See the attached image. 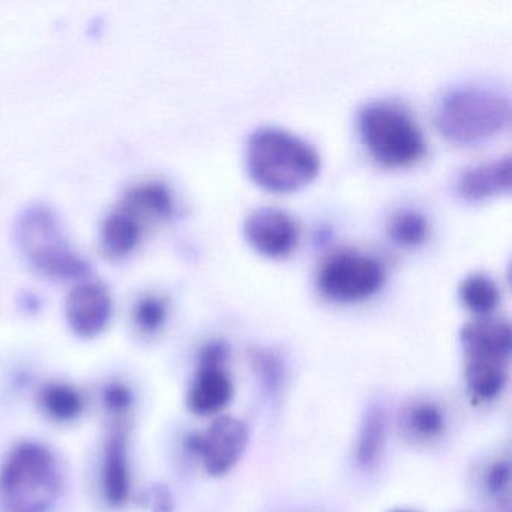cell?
Segmentation results:
<instances>
[{
	"label": "cell",
	"mask_w": 512,
	"mask_h": 512,
	"mask_svg": "<svg viewBox=\"0 0 512 512\" xmlns=\"http://www.w3.org/2000/svg\"><path fill=\"white\" fill-rule=\"evenodd\" d=\"M251 178L272 191L304 187L320 169V155L307 140L280 127L257 128L245 149Z\"/></svg>",
	"instance_id": "6da1fadb"
},
{
	"label": "cell",
	"mask_w": 512,
	"mask_h": 512,
	"mask_svg": "<svg viewBox=\"0 0 512 512\" xmlns=\"http://www.w3.org/2000/svg\"><path fill=\"white\" fill-rule=\"evenodd\" d=\"M509 115L508 94L484 83H466L440 98L434 118L437 128L452 142L475 143L502 130Z\"/></svg>",
	"instance_id": "7a4b0ae2"
},
{
	"label": "cell",
	"mask_w": 512,
	"mask_h": 512,
	"mask_svg": "<svg viewBox=\"0 0 512 512\" xmlns=\"http://www.w3.org/2000/svg\"><path fill=\"white\" fill-rule=\"evenodd\" d=\"M61 491L55 457L46 446H17L0 470V503L4 512H49Z\"/></svg>",
	"instance_id": "3957f363"
},
{
	"label": "cell",
	"mask_w": 512,
	"mask_h": 512,
	"mask_svg": "<svg viewBox=\"0 0 512 512\" xmlns=\"http://www.w3.org/2000/svg\"><path fill=\"white\" fill-rule=\"evenodd\" d=\"M359 131L377 161L406 166L424 154L425 140L409 110L391 100H373L359 110Z\"/></svg>",
	"instance_id": "277c9868"
},
{
	"label": "cell",
	"mask_w": 512,
	"mask_h": 512,
	"mask_svg": "<svg viewBox=\"0 0 512 512\" xmlns=\"http://www.w3.org/2000/svg\"><path fill=\"white\" fill-rule=\"evenodd\" d=\"M17 241L28 262L55 280H73L88 274L89 266L70 247L58 217L46 206L29 208L17 223Z\"/></svg>",
	"instance_id": "5b68a950"
},
{
	"label": "cell",
	"mask_w": 512,
	"mask_h": 512,
	"mask_svg": "<svg viewBox=\"0 0 512 512\" xmlns=\"http://www.w3.org/2000/svg\"><path fill=\"white\" fill-rule=\"evenodd\" d=\"M385 278L377 257L358 250L335 251L320 266L319 287L340 301H356L373 295Z\"/></svg>",
	"instance_id": "8992f818"
},
{
	"label": "cell",
	"mask_w": 512,
	"mask_h": 512,
	"mask_svg": "<svg viewBox=\"0 0 512 512\" xmlns=\"http://www.w3.org/2000/svg\"><path fill=\"white\" fill-rule=\"evenodd\" d=\"M247 443V425L239 419L221 416L205 433L188 437L187 448L202 457L211 475L220 476L238 463Z\"/></svg>",
	"instance_id": "52a82bcc"
},
{
	"label": "cell",
	"mask_w": 512,
	"mask_h": 512,
	"mask_svg": "<svg viewBox=\"0 0 512 512\" xmlns=\"http://www.w3.org/2000/svg\"><path fill=\"white\" fill-rule=\"evenodd\" d=\"M248 241L268 256H283L295 247L298 226L289 212L277 206L253 209L244 221Z\"/></svg>",
	"instance_id": "ba28073f"
},
{
	"label": "cell",
	"mask_w": 512,
	"mask_h": 512,
	"mask_svg": "<svg viewBox=\"0 0 512 512\" xmlns=\"http://www.w3.org/2000/svg\"><path fill=\"white\" fill-rule=\"evenodd\" d=\"M68 325L82 338H94L106 329L112 316V296L104 284L82 283L74 287L65 305Z\"/></svg>",
	"instance_id": "9c48e42d"
},
{
	"label": "cell",
	"mask_w": 512,
	"mask_h": 512,
	"mask_svg": "<svg viewBox=\"0 0 512 512\" xmlns=\"http://www.w3.org/2000/svg\"><path fill=\"white\" fill-rule=\"evenodd\" d=\"M461 341L469 359L506 362L511 353V326L503 319L481 317L461 329Z\"/></svg>",
	"instance_id": "30bf717a"
},
{
	"label": "cell",
	"mask_w": 512,
	"mask_h": 512,
	"mask_svg": "<svg viewBox=\"0 0 512 512\" xmlns=\"http://www.w3.org/2000/svg\"><path fill=\"white\" fill-rule=\"evenodd\" d=\"M131 482L127 460V436L115 430L104 448L103 493L107 505L121 508L130 499Z\"/></svg>",
	"instance_id": "8fae6325"
},
{
	"label": "cell",
	"mask_w": 512,
	"mask_h": 512,
	"mask_svg": "<svg viewBox=\"0 0 512 512\" xmlns=\"http://www.w3.org/2000/svg\"><path fill=\"white\" fill-rule=\"evenodd\" d=\"M233 397V386L221 365L200 364L188 395V406L196 415H214Z\"/></svg>",
	"instance_id": "7c38bea8"
},
{
	"label": "cell",
	"mask_w": 512,
	"mask_h": 512,
	"mask_svg": "<svg viewBox=\"0 0 512 512\" xmlns=\"http://www.w3.org/2000/svg\"><path fill=\"white\" fill-rule=\"evenodd\" d=\"M511 167L509 155L467 167L458 176V193L466 199L479 200L491 194L509 190Z\"/></svg>",
	"instance_id": "4fadbf2b"
},
{
	"label": "cell",
	"mask_w": 512,
	"mask_h": 512,
	"mask_svg": "<svg viewBox=\"0 0 512 512\" xmlns=\"http://www.w3.org/2000/svg\"><path fill=\"white\" fill-rule=\"evenodd\" d=\"M41 409L56 421L67 422L79 418L85 409L82 394L67 383H47L38 394Z\"/></svg>",
	"instance_id": "5bb4252c"
},
{
	"label": "cell",
	"mask_w": 512,
	"mask_h": 512,
	"mask_svg": "<svg viewBox=\"0 0 512 512\" xmlns=\"http://www.w3.org/2000/svg\"><path fill=\"white\" fill-rule=\"evenodd\" d=\"M466 377L467 385L475 397L490 400L505 388L508 380L506 362L496 359H469Z\"/></svg>",
	"instance_id": "9a60e30c"
},
{
	"label": "cell",
	"mask_w": 512,
	"mask_h": 512,
	"mask_svg": "<svg viewBox=\"0 0 512 512\" xmlns=\"http://www.w3.org/2000/svg\"><path fill=\"white\" fill-rule=\"evenodd\" d=\"M458 295L469 310L481 316L491 313L500 298L496 281L484 272L466 275L458 286Z\"/></svg>",
	"instance_id": "2e32d148"
},
{
	"label": "cell",
	"mask_w": 512,
	"mask_h": 512,
	"mask_svg": "<svg viewBox=\"0 0 512 512\" xmlns=\"http://www.w3.org/2000/svg\"><path fill=\"white\" fill-rule=\"evenodd\" d=\"M386 436L385 412L380 407H373L365 416L359 433L356 460L359 466L370 467L376 463L383 449Z\"/></svg>",
	"instance_id": "e0dca14e"
},
{
	"label": "cell",
	"mask_w": 512,
	"mask_h": 512,
	"mask_svg": "<svg viewBox=\"0 0 512 512\" xmlns=\"http://www.w3.org/2000/svg\"><path fill=\"white\" fill-rule=\"evenodd\" d=\"M140 238V227L133 215L116 212L107 218L103 227V242L113 256H125L136 247Z\"/></svg>",
	"instance_id": "ac0fdd59"
},
{
	"label": "cell",
	"mask_w": 512,
	"mask_h": 512,
	"mask_svg": "<svg viewBox=\"0 0 512 512\" xmlns=\"http://www.w3.org/2000/svg\"><path fill=\"white\" fill-rule=\"evenodd\" d=\"M388 232L398 244H421L428 235L427 217L418 209H398L389 217Z\"/></svg>",
	"instance_id": "d6986e66"
},
{
	"label": "cell",
	"mask_w": 512,
	"mask_h": 512,
	"mask_svg": "<svg viewBox=\"0 0 512 512\" xmlns=\"http://www.w3.org/2000/svg\"><path fill=\"white\" fill-rule=\"evenodd\" d=\"M128 208L152 212L167 217L173 212V199L170 191L161 184H148L136 188L127 196Z\"/></svg>",
	"instance_id": "ffe728a7"
},
{
	"label": "cell",
	"mask_w": 512,
	"mask_h": 512,
	"mask_svg": "<svg viewBox=\"0 0 512 512\" xmlns=\"http://www.w3.org/2000/svg\"><path fill=\"white\" fill-rule=\"evenodd\" d=\"M407 428L416 436L430 439L442 434L445 428V416L439 407L431 403H419L407 413Z\"/></svg>",
	"instance_id": "44dd1931"
},
{
	"label": "cell",
	"mask_w": 512,
	"mask_h": 512,
	"mask_svg": "<svg viewBox=\"0 0 512 512\" xmlns=\"http://www.w3.org/2000/svg\"><path fill=\"white\" fill-rule=\"evenodd\" d=\"M167 308L161 299L145 298L137 304L136 323L145 332H155L166 322Z\"/></svg>",
	"instance_id": "7402d4cb"
},
{
	"label": "cell",
	"mask_w": 512,
	"mask_h": 512,
	"mask_svg": "<svg viewBox=\"0 0 512 512\" xmlns=\"http://www.w3.org/2000/svg\"><path fill=\"white\" fill-rule=\"evenodd\" d=\"M133 392L121 382H110L103 389V404L112 415H124L133 406Z\"/></svg>",
	"instance_id": "603a6c76"
},
{
	"label": "cell",
	"mask_w": 512,
	"mask_h": 512,
	"mask_svg": "<svg viewBox=\"0 0 512 512\" xmlns=\"http://www.w3.org/2000/svg\"><path fill=\"white\" fill-rule=\"evenodd\" d=\"M509 476H511V470H509L508 464H496V466L491 467L490 472H488V487H490V490L494 491V493H502L503 490L508 488Z\"/></svg>",
	"instance_id": "cb8c5ba5"
},
{
	"label": "cell",
	"mask_w": 512,
	"mask_h": 512,
	"mask_svg": "<svg viewBox=\"0 0 512 512\" xmlns=\"http://www.w3.org/2000/svg\"><path fill=\"white\" fill-rule=\"evenodd\" d=\"M149 508L154 512H170L172 511V499L169 493L163 488H155L148 497Z\"/></svg>",
	"instance_id": "d4e9b609"
},
{
	"label": "cell",
	"mask_w": 512,
	"mask_h": 512,
	"mask_svg": "<svg viewBox=\"0 0 512 512\" xmlns=\"http://www.w3.org/2000/svg\"><path fill=\"white\" fill-rule=\"evenodd\" d=\"M397 512H407V511H397Z\"/></svg>",
	"instance_id": "484cf974"
}]
</instances>
